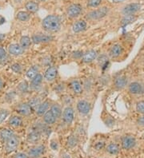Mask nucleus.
<instances>
[{
	"label": "nucleus",
	"mask_w": 144,
	"mask_h": 158,
	"mask_svg": "<svg viewBox=\"0 0 144 158\" xmlns=\"http://www.w3.org/2000/svg\"><path fill=\"white\" fill-rule=\"evenodd\" d=\"M42 27L43 30L47 32H57L61 27V21L59 17L55 15H47L42 22Z\"/></svg>",
	"instance_id": "f257e3e1"
},
{
	"label": "nucleus",
	"mask_w": 144,
	"mask_h": 158,
	"mask_svg": "<svg viewBox=\"0 0 144 158\" xmlns=\"http://www.w3.org/2000/svg\"><path fill=\"white\" fill-rule=\"evenodd\" d=\"M108 12H109V8L107 7V6H103V7L98 8L97 10L89 12L86 15V17L89 20H98L105 17L108 14Z\"/></svg>",
	"instance_id": "f03ea898"
},
{
	"label": "nucleus",
	"mask_w": 144,
	"mask_h": 158,
	"mask_svg": "<svg viewBox=\"0 0 144 158\" xmlns=\"http://www.w3.org/2000/svg\"><path fill=\"white\" fill-rule=\"evenodd\" d=\"M19 145V138L18 136L13 135L7 141H5V149L7 152H11L18 148Z\"/></svg>",
	"instance_id": "7ed1b4c3"
},
{
	"label": "nucleus",
	"mask_w": 144,
	"mask_h": 158,
	"mask_svg": "<svg viewBox=\"0 0 144 158\" xmlns=\"http://www.w3.org/2000/svg\"><path fill=\"white\" fill-rule=\"evenodd\" d=\"M46 152V147L43 145H38L31 148L28 151L27 154L31 158H38L44 154Z\"/></svg>",
	"instance_id": "20e7f679"
},
{
	"label": "nucleus",
	"mask_w": 144,
	"mask_h": 158,
	"mask_svg": "<svg viewBox=\"0 0 144 158\" xmlns=\"http://www.w3.org/2000/svg\"><path fill=\"white\" fill-rule=\"evenodd\" d=\"M141 5L138 2H134V3H130L127 6H125L122 10V13L125 16L127 15H133L134 14L138 12L140 10Z\"/></svg>",
	"instance_id": "39448f33"
},
{
	"label": "nucleus",
	"mask_w": 144,
	"mask_h": 158,
	"mask_svg": "<svg viewBox=\"0 0 144 158\" xmlns=\"http://www.w3.org/2000/svg\"><path fill=\"white\" fill-rule=\"evenodd\" d=\"M32 43L35 44L39 43H47L53 40V37L50 35H43V34H35L31 36Z\"/></svg>",
	"instance_id": "423d86ee"
},
{
	"label": "nucleus",
	"mask_w": 144,
	"mask_h": 158,
	"mask_svg": "<svg viewBox=\"0 0 144 158\" xmlns=\"http://www.w3.org/2000/svg\"><path fill=\"white\" fill-rule=\"evenodd\" d=\"M136 145V139L133 136H125L122 139V147L125 150H130Z\"/></svg>",
	"instance_id": "0eeeda50"
},
{
	"label": "nucleus",
	"mask_w": 144,
	"mask_h": 158,
	"mask_svg": "<svg viewBox=\"0 0 144 158\" xmlns=\"http://www.w3.org/2000/svg\"><path fill=\"white\" fill-rule=\"evenodd\" d=\"M83 11V8L79 4H71L67 9V14L70 18H77Z\"/></svg>",
	"instance_id": "6e6552de"
},
{
	"label": "nucleus",
	"mask_w": 144,
	"mask_h": 158,
	"mask_svg": "<svg viewBox=\"0 0 144 158\" xmlns=\"http://www.w3.org/2000/svg\"><path fill=\"white\" fill-rule=\"evenodd\" d=\"M74 118H75V112H74V109L71 106H67L66 107L65 110H63V122L67 125H70L73 122Z\"/></svg>",
	"instance_id": "1a4fd4ad"
},
{
	"label": "nucleus",
	"mask_w": 144,
	"mask_h": 158,
	"mask_svg": "<svg viewBox=\"0 0 144 158\" xmlns=\"http://www.w3.org/2000/svg\"><path fill=\"white\" fill-rule=\"evenodd\" d=\"M8 53L12 56H20L24 53V49L19 44L17 43H12L8 46Z\"/></svg>",
	"instance_id": "9d476101"
},
{
	"label": "nucleus",
	"mask_w": 144,
	"mask_h": 158,
	"mask_svg": "<svg viewBox=\"0 0 144 158\" xmlns=\"http://www.w3.org/2000/svg\"><path fill=\"white\" fill-rule=\"evenodd\" d=\"M77 109L79 112L82 114H88L90 111V104L86 100H80L77 103Z\"/></svg>",
	"instance_id": "9b49d317"
},
{
	"label": "nucleus",
	"mask_w": 144,
	"mask_h": 158,
	"mask_svg": "<svg viewBox=\"0 0 144 158\" xmlns=\"http://www.w3.org/2000/svg\"><path fill=\"white\" fill-rule=\"evenodd\" d=\"M58 69L55 66H49L44 73V79L47 81H54L57 77Z\"/></svg>",
	"instance_id": "f8f14e48"
},
{
	"label": "nucleus",
	"mask_w": 144,
	"mask_h": 158,
	"mask_svg": "<svg viewBox=\"0 0 144 158\" xmlns=\"http://www.w3.org/2000/svg\"><path fill=\"white\" fill-rule=\"evenodd\" d=\"M32 107L28 103H22L17 107V112L22 116L28 117L32 114Z\"/></svg>",
	"instance_id": "ddd939ff"
},
{
	"label": "nucleus",
	"mask_w": 144,
	"mask_h": 158,
	"mask_svg": "<svg viewBox=\"0 0 144 158\" xmlns=\"http://www.w3.org/2000/svg\"><path fill=\"white\" fill-rule=\"evenodd\" d=\"M49 107H50V102L48 101H44V102H41L40 104L38 106V107L35 109V112H36L37 115L43 116L48 111Z\"/></svg>",
	"instance_id": "4468645a"
},
{
	"label": "nucleus",
	"mask_w": 144,
	"mask_h": 158,
	"mask_svg": "<svg viewBox=\"0 0 144 158\" xmlns=\"http://www.w3.org/2000/svg\"><path fill=\"white\" fill-rule=\"evenodd\" d=\"M128 89L129 92L132 94H140L142 93V90H143L142 85L139 82H137V81L131 82L129 85Z\"/></svg>",
	"instance_id": "2eb2a0df"
},
{
	"label": "nucleus",
	"mask_w": 144,
	"mask_h": 158,
	"mask_svg": "<svg viewBox=\"0 0 144 158\" xmlns=\"http://www.w3.org/2000/svg\"><path fill=\"white\" fill-rule=\"evenodd\" d=\"M98 56L97 51L94 50H88L87 52L85 53L83 56V61L86 63H89V62H93L94 60H95Z\"/></svg>",
	"instance_id": "dca6fc26"
},
{
	"label": "nucleus",
	"mask_w": 144,
	"mask_h": 158,
	"mask_svg": "<svg viewBox=\"0 0 144 158\" xmlns=\"http://www.w3.org/2000/svg\"><path fill=\"white\" fill-rule=\"evenodd\" d=\"M41 138V133L40 132L35 129V130H33L31 131V133H29L28 135H27V141L29 143H37Z\"/></svg>",
	"instance_id": "f3484780"
},
{
	"label": "nucleus",
	"mask_w": 144,
	"mask_h": 158,
	"mask_svg": "<svg viewBox=\"0 0 144 158\" xmlns=\"http://www.w3.org/2000/svg\"><path fill=\"white\" fill-rule=\"evenodd\" d=\"M127 84V78L125 76H119L115 80V86L116 89H123Z\"/></svg>",
	"instance_id": "a211bd4d"
},
{
	"label": "nucleus",
	"mask_w": 144,
	"mask_h": 158,
	"mask_svg": "<svg viewBox=\"0 0 144 158\" xmlns=\"http://www.w3.org/2000/svg\"><path fill=\"white\" fill-rule=\"evenodd\" d=\"M123 53V47L119 44H115L112 46L111 50H110L109 55L111 58H118Z\"/></svg>",
	"instance_id": "6ab92c4d"
},
{
	"label": "nucleus",
	"mask_w": 144,
	"mask_h": 158,
	"mask_svg": "<svg viewBox=\"0 0 144 158\" xmlns=\"http://www.w3.org/2000/svg\"><path fill=\"white\" fill-rule=\"evenodd\" d=\"M86 28V23L83 20H79V21L75 22L72 26V30L75 33H79L82 32Z\"/></svg>",
	"instance_id": "aec40b11"
},
{
	"label": "nucleus",
	"mask_w": 144,
	"mask_h": 158,
	"mask_svg": "<svg viewBox=\"0 0 144 158\" xmlns=\"http://www.w3.org/2000/svg\"><path fill=\"white\" fill-rule=\"evenodd\" d=\"M55 116L52 114V112L50 110H48L47 112L43 115V122H45L47 125H53L56 122Z\"/></svg>",
	"instance_id": "412c9836"
},
{
	"label": "nucleus",
	"mask_w": 144,
	"mask_h": 158,
	"mask_svg": "<svg viewBox=\"0 0 144 158\" xmlns=\"http://www.w3.org/2000/svg\"><path fill=\"white\" fill-rule=\"evenodd\" d=\"M70 85H71V89L76 94H80L83 92V86L78 80H74V81H71Z\"/></svg>",
	"instance_id": "4be33fe9"
},
{
	"label": "nucleus",
	"mask_w": 144,
	"mask_h": 158,
	"mask_svg": "<svg viewBox=\"0 0 144 158\" xmlns=\"http://www.w3.org/2000/svg\"><path fill=\"white\" fill-rule=\"evenodd\" d=\"M32 44V40L30 37L28 36H23L19 40V45L23 47L24 50H27L31 47Z\"/></svg>",
	"instance_id": "5701e85b"
},
{
	"label": "nucleus",
	"mask_w": 144,
	"mask_h": 158,
	"mask_svg": "<svg viewBox=\"0 0 144 158\" xmlns=\"http://www.w3.org/2000/svg\"><path fill=\"white\" fill-rule=\"evenodd\" d=\"M13 135H15V133L10 129H2L0 131V138L3 141H7L8 139L11 138Z\"/></svg>",
	"instance_id": "b1692460"
},
{
	"label": "nucleus",
	"mask_w": 144,
	"mask_h": 158,
	"mask_svg": "<svg viewBox=\"0 0 144 158\" xmlns=\"http://www.w3.org/2000/svg\"><path fill=\"white\" fill-rule=\"evenodd\" d=\"M25 7L27 9V10L28 12H31V13H35L38 10V4L37 2H34V1H28V2H26Z\"/></svg>",
	"instance_id": "393cba45"
},
{
	"label": "nucleus",
	"mask_w": 144,
	"mask_h": 158,
	"mask_svg": "<svg viewBox=\"0 0 144 158\" xmlns=\"http://www.w3.org/2000/svg\"><path fill=\"white\" fill-rule=\"evenodd\" d=\"M106 151L111 155H116L119 153V147L117 144L115 143H111L107 146L106 148Z\"/></svg>",
	"instance_id": "a878e982"
},
{
	"label": "nucleus",
	"mask_w": 144,
	"mask_h": 158,
	"mask_svg": "<svg viewBox=\"0 0 144 158\" xmlns=\"http://www.w3.org/2000/svg\"><path fill=\"white\" fill-rule=\"evenodd\" d=\"M23 123V119L19 116H13L9 119L10 125H11L13 127H19Z\"/></svg>",
	"instance_id": "bb28decb"
},
{
	"label": "nucleus",
	"mask_w": 144,
	"mask_h": 158,
	"mask_svg": "<svg viewBox=\"0 0 144 158\" xmlns=\"http://www.w3.org/2000/svg\"><path fill=\"white\" fill-rule=\"evenodd\" d=\"M50 111L52 112V114H54L56 118H59L62 115V109H61V106H59V104H55L52 105L50 106Z\"/></svg>",
	"instance_id": "cd10ccee"
},
{
	"label": "nucleus",
	"mask_w": 144,
	"mask_h": 158,
	"mask_svg": "<svg viewBox=\"0 0 144 158\" xmlns=\"http://www.w3.org/2000/svg\"><path fill=\"white\" fill-rule=\"evenodd\" d=\"M38 73V66H33L28 69L26 73V75L29 79H32L35 77Z\"/></svg>",
	"instance_id": "c85d7f7f"
},
{
	"label": "nucleus",
	"mask_w": 144,
	"mask_h": 158,
	"mask_svg": "<svg viewBox=\"0 0 144 158\" xmlns=\"http://www.w3.org/2000/svg\"><path fill=\"white\" fill-rule=\"evenodd\" d=\"M30 14L28 13V11H19L16 15V18L17 19L21 22H27L30 19Z\"/></svg>",
	"instance_id": "c756f323"
},
{
	"label": "nucleus",
	"mask_w": 144,
	"mask_h": 158,
	"mask_svg": "<svg viewBox=\"0 0 144 158\" xmlns=\"http://www.w3.org/2000/svg\"><path fill=\"white\" fill-rule=\"evenodd\" d=\"M67 146L69 148H75L79 143V138L75 135H71L67 139Z\"/></svg>",
	"instance_id": "7c9ffc66"
},
{
	"label": "nucleus",
	"mask_w": 144,
	"mask_h": 158,
	"mask_svg": "<svg viewBox=\"0 0 144 158\" xmlns=\"http://www.w3.org/2000/svg\"><path fill=\"white\" fill-rule=\"evenodd\" d=\"M42 80H43V76H42L41 73H38L34 78L31 79V85L32 87L39 86L41 83H42Z\"/></svg>",
	"instance_id": "2f4dec72"
},
{
	"label": "nucleus",
	"mask_w": 144,
	"mask_h": 158,
	"mask_svg": "<svg viewBox=\"0 0 144 158\" xmlns=\"http://www.w3.org/2000/svg\"><path fill=\"white\" fill-rule=\"evenodd\" d=\"M29 89V85L28 83L26 81H23L22 82H20L18 85V90L21 93H26L27 92Z\"/></svg>",
	"instance_id": "473e14b6"
},
{
	"label": "nucleus",
	"mask_w": 144,
	"mask_h": 158,
	"mask_svg": "<svg viewBox=\"0 0 144 158\" xmlns=\"http://www.w3.org/2000/svg\"><path fill=\"white\" fill-rule=\"evenodd\" d=\"M98 63H99L100 66H102V67L104 69V68L108 65L107 56H106L105 54H103V55H102V56H100L99 58H98Z\"/></svg>",
	"instance_id": "72a5a7b5"
},
{
	"label": "nucleus",
	"mask_w": 144,
	"mask_h": 158,
	"mask_svg": "<svg viewBox=\"0 0 144 158\" xmlns=\"http://www.w3.org/2000/svg\"><path fill=\"white\" fill-rule=\"evenodd\" d=\"M7 59V53L3 47L0 46V63L6 62Z\"/></svg>",
	"instance_id": "f704fd0d"
},
{
	"label": "nucleus",
	"mask_w": 144,
	"mask_h": 158,
	"mask_svg": "<svg viewBox=\"0 0 144 158\" xmlns=\"http://www.w3.org/2000/svg\"><path fill=\"white\" fill-rule=\"evenodd\" d=\"M8 116H9V111L7 110H5V109L0 110V124H2Z\"/></svg>",
	"instance_id": "c9c22d12"
},
{
	"label": "nucleus",
	"mask_w": 144,
	"mask_h": 158,
	"mask_svg": "<svg viewBox=\"0 0 144 158\" xmlns=\"http://www.w3.org/2000/svg\"><path fill=\"white\" fill-rule=\"evenodd\" d=\"M41 103L40 99L38 98H34L31 99V100L29 101L28 104L32 107V109L35 108L36 109L38 107V106Z\"/></svg>",
	"instance_id": "e433bc0d"
},
{
	"label": "nucleus",
	"mask_w": 144,
	"mask_h": 158,
	"mask_svg": "<svg viewBox=\"0 0 144 158\" xmlns=\"http://www.w3.org/2000/svg\"><path fill=\"white\" fill-rule=\"evenodd\" d=\"M102 0H87V6L89 7H97L101 4Z\"/></svg>",
	"instance_id": "4c0bfd02"
},
{
	"label": "nucleus",
	"mask_w": 144,
	"mask_h": 158,
	"mask_svg": "<svg viewBox=\"0 0 144 158\" xmlns=\"http://www.w3.org/2000/svg\"><path fill=\"white\" fill-rule=\"evenodd\" d=\"M136 110L139 114H144V101L138 102L136 104Z\"/></svg>",
	"instance_id": "58836bf2"
},
{
	"label": "nucleus",
	"mask_w": 144,
	"mask_h": 158,
	"mask_svg": "<svg viewBox=\"0 0 144 158\" xmlns=\"http://www.w3.org/2000/svg\"><path fill=\"white\" fill-rule=\"evenodd\" d=\"M11 69L12 71L17 73H19L22 71V66L19 63H15L13 65H11Z\"/></svg>",
	"instance_id": "ea45409f"
},
{
	"label": "nucleus",
	"mask_w": 144,
	"mask_h": 158,
	"mask_svg": "<svg viewBox=\"0 0 144 158\" xmlns=\"http://www.w3.org/2000/svg\"><path fill=\"white\" fill-rule=\"evenodd\" d=\"M135 19V18L133 15H127L125 16V18L123 19L122 23H123V25H126V24H128V23H131V22H133Z\"/></svg>",
	"instance_id": "a19ab883"
},
{
	"label": "nucleus",
	"mask_w": 144,
	"mask_h": 158,
	"mask_svg": "<svg viewBox=\"0 0 144 158\" xmlns=\"http://www.w3.org/2000/svg\"><path fill=\"white\" fill-rule=\"evenodd\" d=\"M104 148H105V143L103 141H98V142L95 143V145H94V148L97 151L102 150Z\"/></svg>",
	"instance_id": "79ce46f5"
},
{
	"label": "nucleus",
	"mask_w": 144,
	"mask_h": 158,
	"mask_svg": "<svg viewBox=\"0 0 144 158\" xmlns=\"http://www.w3.org/2000/svg\"><path fill=\"white\" fill-rule=\"evenodd\" d=\"M13 158H29L28 154H26L24 152H18L14 155Z\"/></svg>",
	"instance_id": "37998d69"
},
{
	"label": "nucleus",
	"mask_w": 144,
	"mask_h": 158,
	"mask_svg": "<svg viewBox=\"0 0 144 158\" xmlns=\"http://www.w3.org/2000/svg\"><path fill=\"white\" fill-rule=\"evenodd\" d=\"M50 148L53 149V150H58V148H59V144L55 140H52L50 141Z\"/></svg>",
	"instance_id": "c03bdc74"
},
{
	"label": "nucleus",
	"mask_w": 144,
	"mask_h": 158,
	"mask_svg": "<svg viewBox=\"0 0 144 158\" xmlns=\"http://www.w3.org/2000/svg\"><path fill=\"white\" fill-rule=\"evenodd\" d=\"M137 124H138L139 126H142V127H144V116L141 117L138 119L137 121Z\"/></svg>",
	"instance_id": "a18cd8bd"
},
{
	"label": "nucleus",
	"mask_w": 144,
	"mask_h": 158,
	"mask_svg": "<svg viewBox=\"0 0 144 158\" xmlns=\"http://www.w3.org/2000/svg\"><path fill=\"white\" fill-rule=\"evenodd\" d=\"M111 1L113 2H115V3H119V2H123V1H125V0H111Z\"/></svg>",
	"instance_id": "49530a36"
},
{
	"label": "nucleus",
	"mask_w": 144,
	"mask_h": 158,
	"mask_svg": "<svg viewBox=\"0 0 144 158\" xmlns=\"http://www.w3.org/2000/svg\"><path fill=\"white\" fill-rule=\"evenodd\" d=\"M4 39H5V35H2V34H0V42H2Z\"/></svg>",
	"instance_id": "de8ad7c7"
},
{
	"label": "nucleus",
	"mask_w": 144,
	"mask_h": 158,
	"mask_svg": "<svg viewBox=\"0 0 144 158\" xmlns=\"http://www.w3.org/2000/svg\"><path fill=\"white\" fill-rule=\"evenodd\" d=\"M2 84H3V81H2V78L0 77V89H1V88L2 87Z\"/></svg>",
	"instance_id": "09e8293b"
},
{
	"label": "nucleus",
	"mask_w": 144,
	"mask_h": 158,
	"mask_svg": "<svg viewBox=\"0 0 144 158\" xmlns=\"http://www.w3.org/2000/svg\"><path fill=\"white\" fill-rule=\"evenodd\" d=\"M63 158H71V157H70V156L68 154H64L63 156Z\"/></svg>",
	"instance_id": "8fccbe9b"
},
{
	"label": "nucleus",
	"mask_w": 144,
	"mask_h": 158,
	"mask_svg": "<svg viewBox=\"0 0 144 158\" xmlns=\"http://www.w3.org/2000/svg\"><path fill=\"white\" fill-rule=\"evenodd\" d=\"M37 1H38V2H45L46 0H37Z\"/></svg>",
	"instance_id": "3c124183"
}]
</instances>
